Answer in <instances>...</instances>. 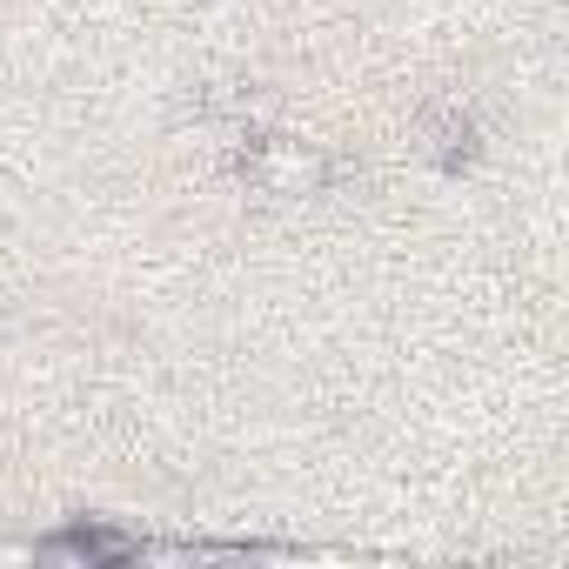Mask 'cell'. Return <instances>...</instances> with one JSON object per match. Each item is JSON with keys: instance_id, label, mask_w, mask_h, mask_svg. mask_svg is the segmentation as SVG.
<instances>
[{"instance_id": "cell-1", "label": "cell", "mask_w": 569, "mask_h": 569, "mask_svg": "<svg viewBox=\"0 0 569 569\" xmlns=\"http://www.w3.org/2000/svg\"><path fill=\"white\" fill-rule=\"evenodd\" d=\"M254 174H261L274 194H302V188L322 174V161H316V154H302V148H289V141H274V148H261Z\"/></svg>"}]
</instances>
